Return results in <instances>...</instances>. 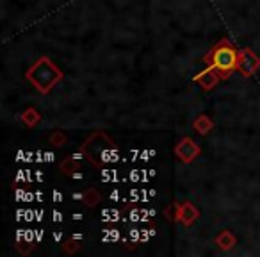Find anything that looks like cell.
I'll return each mask as SVG.
<instances>
[{"label": "cell", "mask_w": 260, "mask_h": 257, "mask_svg": "<svg viewBox=\"0 0 260 257\" xmlns=\"http://www.w3.org/2000/svg\"><path fill=\"white\" fill-rule=\"evenodd\" d=\"M214 63L219 66L221 70H230L235 63V55L230 48H219L214 55Z\"/></svg>", "instance_id": "1"}]
</instances>
